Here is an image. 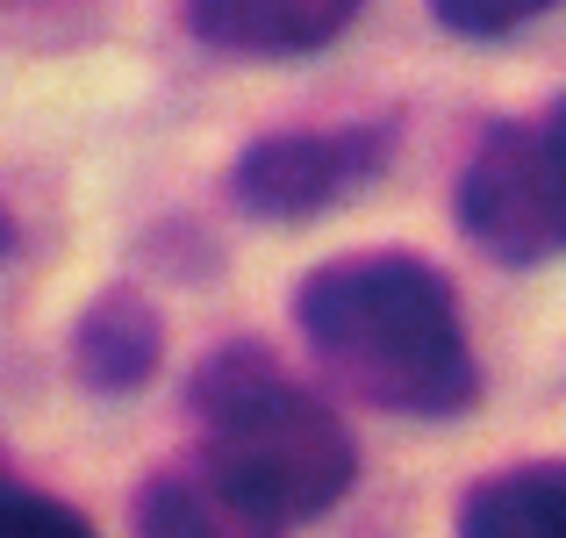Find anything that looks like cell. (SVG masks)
<instances>
[{"instance_id":"cell-5","label":"cell","mask_w":566,"mask_h":538,"mask_svg":"<svg viewBox=\"0 0 566 538\" xmlns=\"http://www.w3.org/2000/svg\"><path fill=\"white\" fill-rule=\"evenodd\" d=\"M366 0H187V22L201 43L237 58H302L345 37Z\"/></svg>"},{"instance_id":"cell-8","label":"cell","mask_w":566,"mask_h":538,"mask_svg":"<svg viewBox=\"0 0 566 538\" xmlns=\"http://www.w3.org/2000/svg\"><path fill=\"white\" fill-rule=\"evenodd\" d=\"M137 525L144 531H216L222 510L208 503L201 482H180V474H166V482H151L137 496Z\"/></svg>"},{"instance_id":"cell-10","label":"cell","mask_w":566,"mask_h":538,"mask_svg":"<svg viewBox=\"0 0 566 538\" xmlns=\"http://www.w3.org/2000/svg\"><path fill=\"white\" fill-rule=\"evenodd\" d=\"M86 517L72 503H51L36 488H14L0 482V538H80Z\"/></svg>"},{"instance_id":"cell-1","label":"cell","mask_w":566,"mask_h":538,"mask_svg":"<svg viewBox=\"0 0 566 538\" xmlns=\"http://www.w3.org/2000/svg\"><path fill=\"white\" fill-rule=\"evenodd\" d=\"M187 402L193 438H201L193 482L208 488L222 525L287 531L352 496V474H359L352 431L331 416V402H316L294 373H280L265 345L208 352Z\"/></svg>"},{"instance_id":"cell-3","label":"cell","mask_w":566,"mask_h":538,"mask_svg":"<svg viewBox=\"0 0 566 538\" xmlns=\"http://www.w3.org/2000/svg\"><path fill=\"white\" fill-rule=\"evenodd\" d=\"M459 230L502 266L566 259V94L495 123L459 173Z\"/></svg>"},{"instance_id":"cell-9","label":"cell","mask_w":566,"mask_h":538,"mask_svg":"<svg viewBox=\"0 0 566 538\" xmlns=\"http://www.w3.org/2000/svg\"><path fill=\"white\" fill-rule=\"evenodd\" d=\"M545 8H559V0H430V14H438L452 37H473V43L510 37V29L538 22Z\"/></svg>"},{"instance_id":"cell-7","label":"cell","mask_w":566,"mask_h":538,"mask_svg":"<svg viewBox=\"0 0 566 538\" xmlns=\"http://www.w3.org/2000/svg\"><path fill=\"white\" fill-rule=\"evenodd\" d=\"M459 531L467 538H566V459L488 474L459 503Z\"/></svg>"},{"instance_id":"cell-6","label":"cell","mask_w":566,"mask_h":538,"mask_svg":"<svg viewBox=\"0 0 566 538\" xmlns=\"http://www.w3.org/2000/svg\"><path fill=\"white\" fill-rule=\"evenodd\" d=\"M158 345H166V331H158L151 302H137V294H94V309L80 317V338H72V359H80V381L101 387V395H129V387H144L158 373Z\"/></svg>"},{"instance_id":"cell-11","label":"cell","mask_w":566,"mask_h":538,"mask_svg":"<svg viewBox=\"0 0 566 538\" xmlns=\"http://www.w3.org/2000/svg\"><path fill=\"white\" fill-rule=\"evenodd\" d=\"M8 245H14V230H8V216H0V259H8Z\"/></svg>"},{"instance_id":"cell-4","label":"cell","mask_w":566,"mask_h":538,"mask_svg":"<svg viewBox=\"0 0 566 538\" xmlns=\"http://www.w3.org/2000/svg\"><path fill=\"white\" fill-rule=\"evenodd\" d=\"M395 158V130L359 123V130H280V137L244 144L230 173V201L259 223H302L352 194Z\"/></svg>"},{"instance_id":"cell-2","label":"cell","mask_w":566,"mask_h":538,"mask_svg":"<svg viewBox=\"0 0 566 538\" xmlns=\"http://www.w3.org/2000/svg\"><path fill=\"white\" fill-rule=\"evenodd\" d=\"M294 323L308 352L374 410L444 424L467 416L481 395L452 288L409 251H359L316 266L294 294Z\"/></svg>"}]
</instances>
